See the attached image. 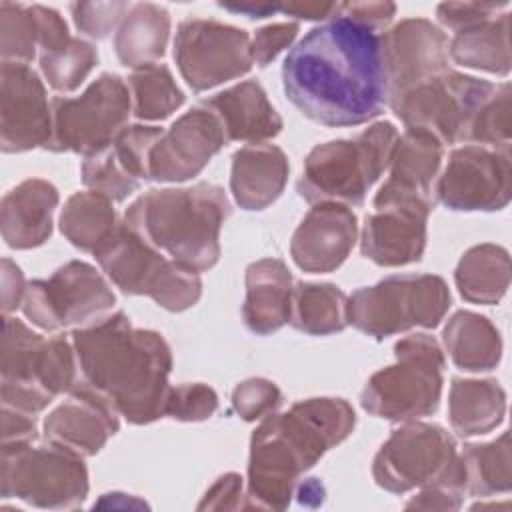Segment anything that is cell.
<instances>
[{
    "instance_id": "8d00e7d4",
    "label": "cell",
    "mask_w": 512,
    "mask_h": 512,
    "mask_svg": "<svg viewBox=\"0 0 512 512\" xmlns=\"http://www.w3.org/2000/svg\"><path fill=\"white\" fill-rule=\"evenodd\" d=\"M42 44L40 4H0V54L2 62L30 64Z\"/></svg>"
},
{
    "instance_id": "44dd1931",
    "label": "cell",
    "mask_w": 512,
    "mask_h": 512,
    "mask_svg": "<svg viewBox=\"0 0 512 512\" xmlns=\"http://www.w3.org/2000/svg\"><path fill=\"white\" fill-rule=\"evenodd\" d=\"M358 236L356 214L336 202L314 204L292 234L290 256L294 264L312 274L340 268Z\"/></svg>"
},
{
    "instance_id": "52a82bcc",
    "label": "cell",
    "mask_w": 512,
    "mask_h": 512,
    "mask_svg": "<svg viewBox=\"0 0 512 512\" xmlns=\"http://www.w3.org/2000/svg\"><path fill=\"white\" fill-rule=\"evenodd\" d=\"M396 362L374 372L362 394V408L390 422H410L438 410L444 354L436 338L410 334L394 344Z\"/></svg>"
},
{
    "instance_id": "db71d44e",
    "label": "cell",
    "mask_w": 512,
    "mask_h": 512,
    "mask_svg": "<svg viewBox=\"0 0 512 512\" xmlns=\"http://www.w3.org/2000/svg\"><path fill=\"white\" fill-rule=\"evenodd\" d=\"M224 10L244 14L246 18H268L274 12H280L276 4H258V2H240V4H220Z\"/></svg>"
},
{
    "instance_id": "6da1fadb",
    "label": "cell",
    "mask_w": 512,
    "mask_h": 512,
    "mask_svg": "<svg viewBox=\"0 0 512 512\" xmlns=\"http://www.w3.org/2000/svg\"><path fill=\"white\" fill-rule=\"evenodd\" d=\"M288 100L322 126H358L388 104L380 34L338 14L314 26L284 58Z\"/></svg>"
},
{
    "instance_id": "4fadbf2b",
    "label": "cell",
    "mask_w": 512,
    "mask_h": 512,
    "mask_svg": "<svg viewBox=\"0 0 512 512\" xmlns=\"http://www.w3.org/2000/svg\"><path fill=\"white\" fill-rule=\"evenodd\" d=\"M108 280L88 262L70 260L46 280H32L22 300L24 316L46 332L88 326L112 310Z\"/></svg>"
},
{
    "instance_id": "f5cc1de1",
    "label": "cell",
    "mask_w": 512,
    "mask_h": 512,
    "mask_svg": "<svg viewBox=\"0 0 512 512\" xmlns=\"http://www.w3.org/2000/svg\"><path fill=\"white\" fill-rule=\"evenodd\" d=\"M340 2H288L280 6V12L294 16L296 20H318L326 22L340 14Z\"/></svg>"
},
{
    "instance_id": "f6af8a7d",
    "label": "cell",
    "mask_w": 512,
    "mask_h": 512,
    "mask_svg": "<svg viewBox=\"0 0 512 512\" xmlns=\"http://www.w3.org/2000/svg\"><path fill=\"white\" fill-rule=\"evenodd\" d=\"M280 404L282 392L268 378H248L232 390V406L246 422H254L276 412Z\"/></svg>"
},
{
    "instance_id": "f1b7e54d",
    "label": "cell",
    "mask_w": 512,
    "mask_h": 512,
    "mask_svg": "<svg viewBox=\"0 0 512 512\" xmlns=\"http://www.w3.org/2000/svg\"><path fill=\"white\" fill-rule=\"evenodd\" d=\"M170 38V12L152 2L132 4L114 34V50L126 68H142L160 60Z\"/></svg>"
},
{
    "instance_id": "60d3db41",
    "label": "cell",
    "mask_w": 512,
    "mask_h": 512,
    "mask_svg": "<svg viewBox=\"0 0 512 512\" xmlns=\"http://www.w3.org/2000/svg\"><path fill=\"white\" fill-rule=\"evenodd\" d=\"M80 174H82V184L88 190L98 192V194L110 198L112 202H122L140 188V182L134 180L132 176H128L118 166V162L112 158L108 146L92 156H86L82 162Z\"/></svg>"
},
{
    "instance_id": "74e56055",
    "label": "cell",
    "mask_w": 512,
    "mask_h": 512,
    "mask_svg": "<svg viewBox=\"0 0 512 512\" xmlns=\"http://www.w3.org/2000/svg\"><path fill=\"white\" fill-rule=\"evenodd\" d=\"M96 64V46L82 38H72L64 48L40 54V72L56 92H72L80 88Z\"/></svg>"
},
{
    "instance_id": "4316f807",
    "label": "cell",
    "mask_w": 512,
    "mask_h": 512,
    "mask_svg": "<svg viewBox=\"0 0 512 512\" xmlns=\"http://www.w3.org/2000/svg\"><path fill=\"white\" fill-rule=\"evenodd\" d=\"M288 158L276 144H246L232 156L230 192L244 210H264L288 182Z\"/></svg>"
},
{
    "instance_id": "9c48e42d",
    "label": "cell",
    "mask_w": 512,
    "mask_h": 512,
    "mask_svg": "<svg viewBox=\"0 0 512 512\" xmlns=\"http://www.w3.org/2000/svg\"><path fill=\"white\" fill-rule=\"evenodd\" d=\"M450 308V290L436 274H396L348 296V324L376 340L436 328Z\"/></svg>"
},
{
    "instance_id": "7dc6e473",
    "label": "cell",
    "mask_w": 512,
    "mask_h": 512,
    "mask_svg": "<svg viewBox=\"0 0 512 512\" xmlns=\"http://www.w3.org/2000/svg\"><path fill=\"white\" fill-rule=\"evenodd\" d=\"M504 6L506 4H488V2H442L436 8V16L440 24L458 32L482 20L494 18L498 10Z\"/></svg>"
},
{
    "instance_id": "d4e9b609",
    "label": "cell",
    "mask_w": 512,
    "mask_h": 512,
    "mask_svg": "<svg viewBox=\"0 0 512 512\" xmlns=\"http://www.w3.org/2000/svg\"><path fill=\"white\" fill-rule=\"evenodd\" d=\"M204 104L218 116L228 142L264 144L282 130V118L256 80L234 84Z\"/></svg>"
},
{
    "instance_id": "4dcf8cb0",
    "label": "cell",
    "mask_w": 512,
    "mask_h": 512,
    "mask_svg": "<svg viewBox=\"0 0 512 512\" xmlns=\"http://www.w3.org/2000/svg\"><path fill=\"white\" fill-rule=\"evenodd\" d=\"M450 58L466 68L496 76L510 72V14H498L474 26L462 28L448 42Z\"/></svg>"
},
{
    "instance_id": "f907efd6",
    "label": "cell",
    "mask_w": 512,
    "mask_h": 512,
    "mask_svg": "<svg viewBox=\"0 0 512 512\" xmlns=\"http://www.w3.org/2000/svg\"><path fill=\"white\" fill-rule=\"evenodd\" d=\"M36 436L38 428L32 414L2 406V444L34 442Z\"/></svg>"
},
{
    "instance_id": "5b68a950",
    "label": "cell",
    "mask_w": 512,
    "mask_h": 512,
    "mask_svg": "<svg viewBox=\"0 0 512 512\" xmlns=\"http://www.w3.org/2000/svg\"><path fill=\"white\" fill-rule=\"evenodd\" d=\"M0 394L2 406L36 416L78 380L72 340L44 338L22 320L4 316Z\"/></svg>"
},
{
    "instance_id": "d590c367",
    "label": "cell",
    "mask_w": 512,
    "mask_h": 512,
    "mask_svg": "<svg viewBox=\"0 0 512 512\" xmlns=\"http://www.w3.org/2000/svg\"><path fill=\"white\" fill-rule=\"evenodd\" d=\"M132 114L138 120H164L184 104V92L166 64H148L128 76Z\"/></svg>"
},
{
    "instance_id": "f35d334b",
    "label": "cell",
    "mask_w": 512,
    "mask_h": 512,
    "mask_svg": "<svg viewBox=\"0 0 512 512\" xmlns=\"http://www.w3.org/2000/svg\"><path fill=\"white\" fill-rule=\"evenodd\" d=\"M164 134L160 126L132 124L126 126L108 146L118 166L134 180H150V152Z\"/></svg>"
},
{
    "instance_id": "b9f144b4",
    "label": "cell",
    "mask_w": 512,
    "mask_h": 512,
    "mask_svg": "<svg viewBox=\"0 0 512 512\" xmlns=\"http://www.w3.org/2000/svg\"><path fill=\"white\" fill-rule=\"evenodd\" d=\"M466 492L464 482V466L458 452V458L450 468H446L440 476L420 486V492L406 502V508L412 510H458L462 506Z\"/></svg>"
},
{
    "instance_id": "ee69618b",
    "label": "cell",
    "mask_w": 512,
    "mask_h": 512,
    "mask_svg": "<svg viewBox=\"0 0 512 512\" xmlns=\"http://www.w3.org/2000/svg\"><path fill=\"white\" fill-rule=\"evenodd\" d=\"M130 2H74L70 4L74 26L88 38L104 40L112 34V30L120 26L128 10Z\"/></svg>"
},
{
    "instance_id": "5bb4252c",
    "label": "cell",
    "mask_w": 512,
    "mask_h": 512,
    "mask_svg": "<svg viewBox=\"0 0 512 512\" xmlns=\"http://www.w3.org/2000/svg\"><path fill=\"white\" fill-rule=\"evenodd\" d=\"M174 60L194 92L240 78L254 64L246 30L206 18H186L178 24Z\"/></svg>"
},
{
    "instance_id": "816d5d0a",
    "label": "cell",
    "mask_w": 512,
    "mask_h": 512,
    "mask_svg": "<svg viewBox=\"0 0 512 512\" xmlns=\"http://www.w3.org/2000/svg\"><path fill=\"white\" fill-rule=\"evenodd\" d=\"M28 282L24 280V274L16 262L10 258H2V312L4 316H10L16 308L22 306L24 294H26Z\"/></svg>"
},
{
    "instance_id": "c3c4849f",
    "label": "cell",
    "mask_w": 512,
    "mask_h": 512,
    "mask_svg": "<svg viewBox=\"0 0 512 512\" xmlns=\"http://www.w3.org/2000/svg\"><path fill=\"white\" fill-rule=\"evenodd\" d=\"M244 484L242 476L236 472L222 474L204 494L198 510H240L246 508L244 502Z\"/></svg>"
},
{
    "instance_id": "8fae6325",
    "label": "cell",
    "mask_w": 512,
    "mask_h": 512,
    "mask_svg": "<svg viewBox=\"0 0 512 512\" xmlns=\"http://www.w3.org/2000/svg\"><path fill=\"white\" fill-rule=\"evenodd\" d=\"M50 106L52 134L46 150L92 156L128 126L132 96L122 76L104 72L80 96H56Z\"/></svg>"
},
{
    "instance_id": "bcb514c9",
    "label": "cell",
    "mask_w": 512,
    "mask_h": 512,
    "mask_svg": "<svg viewBox=\"0 0 512 512\" xmlns=\"http://www.w3.org/2000/svg\"><path fill=\"white\" fill-rule=\"evenodd\" d=\"M300 30L298 22H276L268 24L256 30V34L250 38V52L252 60L258 66H268L276 56L292 46Z\"/></svg>"
},
{
    "instance_id": "cb8c5ba5",
    "label": "cell",
    "mask_w": 512,
    "mask_h": 512,
    "mask_svg": "<svg viewBox=\"0 0 512 512\" xmlns=\"http://www.w3.org/2000/svg\"><path fill=\"white\" fill-rule=\"evenodd\" d=\"M58 200L56 186L44 178H28L6 192L0 204L4 242L14 250L42 246L52 234V216Z\"/></svg>"
},
{
    "instance_id": "7bdbcfd3",
    "label": "cell",
    "mask_w": 512,
    "mask_h": 512,
    "mask_svg": "<svg viewBox=\"0 0 512 512\" xmlns=\"http://www.w3.org/2000/svg\"><path fill=\"white\" fill-rule=\"evenodd\" d=\"M218 410V396L206 384L170 386L164 402V416L180 422H202Z\"/></svg>"
},
{
    "instance_id": "d6986e66",
    "label": "cell",
    "mask_w": 512,
    "mask_h": 512,
    "mask_svg": "<svg viewBox=\"0 0 512 512\" xmlns=\"http://www.w3.org/2000/svg\"><path fill=\"white\" fill-rule=\"evenodd\" d=\"M388 100L448 70V38L426 18H406L380 34Z\"/></svg>"
},
{
    "instance_id": "ac0fdd59",
    "label": "cell",
    "mask_w": 512,
    "mask_h": 512,
    "mask_svg": "<svg viewBox=\"0 0 512 512\" xmlns=\"http://www.w3.org/2000/svg\"><path fill=\"white\" fill-rule=\"evenodd\" d=\"M218 116L204 104L184 112L150 152V180L186 182L198 176L226 144Z\"/></svg>"
},
{
    "instance_id": "d6a6232c",
    "label": "cell",
    "mask_w": 512,
    "mask_h": 512,
    "mask_svg": "<svg viewBox=\"0 0 512 512\" xmlns=\"http://www.w3.org/2000/svg\"><path fill=\"white\" fill-rule=\"evenodd\" d=\"M348 296L330 282H298L292 290L290 324L310 336H328L348 326Z\"/></svg>"
},
{
    "instance_id": "7c38bea8",
    "label": "cell",
    "mask_w": 512,
    "mask_h": 512,
    "mask_svg": "<svg viewBox=\"0 0 512 512\" xmlns=\"http://www.w3.org/2000/svg\"><path fill=\"white\" fill-rule=\"evenodd\" d=\"M494 90L496 84L488 80L448 68L392 96L388 106L406 128H420L442 144H456L466 142L476 114Z\"/></svg>"
},
{
    "instance_id": "7a4b0ae2",
    "label": "cell",
    "mask_w": 512,
    "mask_h": 512,
    "mask_svg": "<svg viewBox=\"0 0 512 512\" xmlns=\"http://www.w3.org/2000/svg\"><path fill=\"white\" fill-rule=\"evenodd\" d=\"M78 382L104 398L130 424L164 416L172 350L162 334L132 326L124 312L72 330Z\"/></svg>"
},
{
    "instance_id": "f546056e",
    "label": "cell",
    "mask_w": 512,
    "mask_h": 512,
    "mask_svg": "<svg viewBox=\"0 0 512 512\" xmlns=\"http://www.w3.org/2000/svg\"><path fill=\"white\" fill-rule=\"evenodd\" d=\"M442 344L452 362L466 372H488L502 360L498 328L472 310H458L448 318L442 330Z\"/></svg>"
},
{
    "instance_id": "7402d4cb",
    "label": "cell",
    "mask_w": 512,
    "mask_h": 512,
    "mask_svg": "<svg viewBox=\"0 0 512 512\" xmlns=\"http://www.w3.org/2000/svg\"><path fill=\"white\" fill-rule=\"evenodd\" d=\"M70 398L44 418V438L82 458L98 454L120 428V414L76 380Z\"/></svg>"
},
{
    "instance_id": "836d02e7",
    "label": "cell",
    "mask_w": 512,
    "mask_h": 512,
    "mask_svg": "<svg viewBox=\"0 0 512 512\" xmlns=\"http://www.w3.org/2000/svg\"><path fill=\"white\" fill-rule=\"evenodd\" d=\"M60 232L82 252H96L118 228L112 200L86 190L72 194L60 212Z\"/></svg>"
},
{
    "instance_id": "e0dca14e",
    "label": "cell",
    "mask_w": 512,
    "mask_h": 512,
    "mask_svg": "<svg viewBox=\"0 0 512 512\" xmlns=\"http://www.w3.org/2000/svg\"><path fill=\"white\" fill-rule=\"evenodd\" d=\"M52 106L40 76L22 62L0 66V148L6 154L46 148Z\"/></svg>"
},
{
    "instance_id": "3957f363",
    "label": "cell",
    "mask_w": 512,
    "mask_h": 512,
    "mask_svg": "<svg viewBox=\"0 0 512 512\" xmlns=\"http://www.w3.org/2000/svg\"><path fill=\"white\" fill-rule=\"evenodd\" d=\"M354 426L356 412L344 398H308L264 416L250 438L246 508H288L300 476Z\"/></svg>"
},
{
    "instance_id": "1f68e13d",
    "label": "cell",
    "mask_w": 512,
    "mask_h": 512,
    "mask_svg": "<svg viewBox=\"0 0 512 512\" xmlns=\"http://www.w3.org/2000/svg\"><path fill=\"white\" fill-rule=\"evenodd\" d=\"M460 296L472 304H498L510 286V254L498 244L468 248L454 272Z\"/></svg>"
},
{
    "instance_id": "681fc988",
    "label": "cell",
    "mask_w": 512,
    "mask_h": 512,
    "mask_svg": "<svg viewBox=\"0 0 512 512\" xmlns=\"http://www.w3.org/2000/svg\"><path fill=\"white\" fill-rule=\"evenodd\" d=\"M340 14L372 32H378L392 22L396 6L392 2H344Z\"/></svg>"
},
{
    "instance_id": "484cf974",
    "label": "cell",
    "mask_w": 512,
    "mask_h": 512,
    "mask_svg": "<svg viewBox=\"0 0 512 512\" xmlns=\"http://www.w3.org/2000/svg\"><path fill=\"white\" fill-rule=\"evenodd\" d=\"M242 320L252 334L266 336L290 320L292 274L280 258H260L246 268Z\"/></svg>"
},
{
    "instance_id": "83f0119b",
    "label": "cell",
    "mask_w": 512,
    "mask_h": 512,
    "mask_svg": "<svg viewBox=\"0 0 512 512\" xmlns=\"http://www.w3.org/2000/svg\"><path fill=\"white\" fill-rule=\"evenodd\" d=\"M506 414V392L494 378H452L448 420L458 436H480L494 430Z\"/></svg>"
},
{
    "instance_id": "30bf717a",
    "label": "cell",
    "mask_w": 512,
    "mask_h": 512,
    "mask_svg": "<svg viewBox=\"0 0 512 512\" xmlns=\"http://www.w3.org/2000/svg\"><path fill=\"white\" fill-rule=\"evenodd\" d=\"M88 470L82 456L46 444H2L0 492L36 508H76L88 496Z\"/></svg>"
},
{
    "instance_id": "603a6c76",
    "label": "cell",
    "mask_w": 512,
    "mask_h": 512,
    "mask_svg": "<svg viewBox=\"0 0 512 512\" xmlns=\"http://www.w3.org/2000/svg\"><path fill=\"white\" fill-rule=\"evenodd\" d=\"M428 204H390L366 216L360 252L378 266L396 268L418 262L426 248Z\"/></svg>"
},
{
    "instance_id": "277c9868",
    "label": "cell",
    "mask_w": 512,
    "mask_h": 512,
    "mask_svg": "<svg viewBox=\"0 0 512 512\" xmlns=\"http://www.w3.org/2000/svg\"><path fill=\"white\" fill-rule=\"evenodd\" d=\"M230 216L226 192L210 182L152 188L124 212L122 222L176 264L206 272L220 258V230Z\"/></svg>"
},
{
    "instance_id": "ffe728a7",
    "label": "cell",
    "mask_w": 512,
    "mask_h": 512,
    "mask_svg": "<svg viewBox=\"0 0 512 512\" xmlns=\"http://www.w3.org/2000/svg\"><path fill=\"white\" fill-rule=\"evenodd\" d=\"M442 156L444 144L434 134L420 128H406V132L398 136L394 144L388 164V178L378 188L372 206H434V182L440 172Z\"/></svg>"
},
{
    "instance_id": "2e32d148",
    "label": "cell",
    "mask_w": 512,
    "mask_h": 512,
    "mask_svg": "<svg viewBox=\"0 0 512 512\" xmlns=\"http://www.w3.org/2000/svg\"><path fill=\"white\" fill-rule=\"evenodd\" d=\"M436 200L456 212H494L508 206L512 196L510 146L494 148L464 144L448 156L436 178Z\"/></svg>"
},
{
    "instance_id": "8992f818",
    "label": "cell",
    "mask_w": 512,
    "mask_h": 512,
    "mask_svg": "<svg viewBox=\"0 0 512 512\" xmlns=\"http://www.w3.org/2000/svg\"><path fill=\"white\" fill-rule=\"evenodd\" d=\"M398 132L392 122H376L354 138L330 140L314 146L296 184L310 202L362 206L368 190L388 170Z\"/></svg>"
},
{
    "instance_id": "ba28073f",
    "label": "cell",
    "mask_w": 512,
    "mask_h": 512,
    "mask_svg": "<svg viewBox=\"0 0 512 512\" xmlns=\"http://www.w3.org/2000/svg\"><path fill=\"white\" fill-rule=\"evenodd\" d=\"M94 256L116 288L124 294L148 296L168 312H184L202 296L198 272L170 260L122 220Z\"/></svg>"
},
{
    "instance_id": "ab89813d",
    "label": "cell",
    "mask_w": 512,
    "mask_h": 512,
    "mask_svg": "<svg viewBox=\"0 0 512 512\" xmlns=\"http://www.w3.org/2000/svg\"><path fill=\"white\" fill-rule=\"evenodd\" d=\"M510 96L512 88L508 82L496 84L494 94L486 100V104L476 114L466 142L508 148L510 146Z\"/></svg>"
},
{
    "instance_id": "9a60e30c",
    "label": "cell",
    "mask_w": 512,
    "mask_h": 512,
    "mask_svg": "<svg viewBox=\"0 0 512 512\" xmlns=\"http://www.w3.org/2000/svg\"><path fill=\"white\" fill-rule=\"evenodd\" d=\"M458 458L450 432L438 424L410 420L392 430L372 462L376 484L392 494L420 488L440 476Z\"/></svg>"
},
{
    "instance_id": "e575fe53",
    "label": "cell",
    "mask_w": 512,
    "mask_h": 512,
    "mask_svg": "<svg viewBox=\"0 0 512 512\" xmlns=\"http://www.w3.org/2000/svg\"><path fill=\"white\" fill-rule=\"evenodd\" d=\"M466 492L472 496L506 494L512 488L510 434L502 432L484 444H466L460 452Z\"/></svg>"
}]
</instances>
